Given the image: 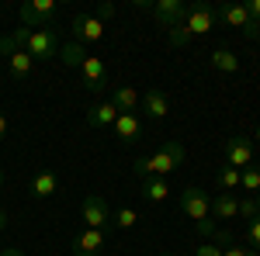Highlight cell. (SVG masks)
<instances>
[{
	"instance_id": "4",
	"label": "cell",
	"mask_w": 260,
	"mask_h": 256,
	"mask_svg": "<svg viewBox=\"0 0 260 256\" xmlns=\"http://www.w3.org/2000/svg\"><path fill=\"white\" fill-rule=\"evenodd\" d=\"M180 211L191 218L194 225H205L212 215V197L205 194L201 187H184L180 191Z\"/></svg>"
},
{
	"instance_id": "28",
	"label": "cell",
	"mask_w": 260,
	"mask_h": 256,
	"mask_svg": "<svg viewBox=\"0 0 260 256\" xmlns=\"http://www.w3.org/2000/svg\"><path fill=\"white\" fill-rule=\"evenodd\" d=\"M94 18H98L101 24H108V21L115 18V4H111V0H104V4L98 7V14H94Z\"/></svg>"
},
{
	"instance_id": "7",
	"label": "cell",
	"mask_w": 260,
	"mask_h": 256,
	"mask_svg": "<svg viewBox=\"0 0 260 256\" xmlns=\"http://www.w3.org/2000/svg\"><path fill=\"white\" fill-rule=\"evenodd\" d=\"M18 18L24 28H49V21L56 18V0H28L21 4Z\"/></svg>"
},
{
	"instance_id": "1",
	"label": "cell",
	"mask_w": 260,
	"mask_h": 256,
	"mask_svg": "<svg viewBox=\"0 0 260 256\" xmlns=\"http://www.w3.org/2000/svg\"><path fill=\"white\" fill-rule=\"evenodd\" d=\"M180 163H184V145H180V142H167V145H160L156 153L136 159L132 173H136L139 180H149V177H163L167 180V173H174Z\"/></svg>"
},
{
	"instance_id": "3",
	"label": "cell",
	"mask_w": 260,
	"mask_h": 256,
	"mask_svg": "<svg viewBox=\"0 0 260 256\" xmlns=\"http://www.w3.org/2000/svg\"><path fill=\"white\" fill-rule=\"evenodd\" d=\"M11 39H14V45H21V49H24L35 62L56 59V56H59V49H62L52 28H18Z\"/></svg>"
},
{
	"instance_id": "19",
	"label": "cell",
	"mask_w": 260,
	"mask_h": 256,
	"mask_svg": "<svg viewBox=\"0 0 260 256\" xmlns=\"http://www.w3.org/2000/svg\"><path fill=\"white\" fill-rule=\"evenodd\" d=\"M56 187H59V177H56L52 170H42V173H35V180H31V194L39 197V201L52 197V194H56Z\"/></svg>"
},
{
	"instance_id": "31",
	"label": "cell",
	"mask_w": 260,
	"mask_h": 256,
	"mask_svg": "<svg viewBox=\"0 0 260 256\" xmlns=\"http://www.w3.org/2000/svg\"><path fill=\"white\" fill-rule=\"evenodd\" d=\"M222 256H257V253H253V249H246V246H236V242H233V246H225V249H222Z\"/></svg>"
},
{
	"instance_id": "18",
	"label": "cell",
	"mask_w": 260,
	"mask_h": 256,
	"mask_svg": "<svg viewBox=\"0 0 260 256\" xmlns=\"http://www.w3.org/2000/svg\"><path fill=\"white\" fill-rule=\"evenodd\" d=\"M212 215L219 218V222H229V218L240 215V197L236 194H219L212 201Z\"/></svg>"
},
{
	"instance_id": "2",
	"label": "cell",
	"mask_w": 260,
	"mask_h": 256,
	"mask_svg": "<svg viewBox=\"0 0 260 256\" xmlns=\"http://www.w3.org/2000/svg\"><path fill=\"white\" fill-rule=\"evenodd\" d=\"M215 24H219V11H215L212 4H194V7H187L184 24H180L177 31H167V35H170V45L180 49V45H187L194 35H208Z\"/></svg>"
},
{
	"instance_id": "13",
	"label": "cell",
	"mask_w": 260,
	"mask_h": 256,
	"mask_svg": "<svg viewBox=\"0 0 260 256\" xmlns=\"http://www.w3.org/2000/svg\"><path fill=\"white\" fill-rule=\"evenodd\" d=\"M118 115L121 111L111 100H101V104H94V107L87 111V125H90V128H111V125L118 121Z\"/></svg>"
},
{
	"instance_id": "6",
	"label": "cell",
	"mask_w": 260,
	"mask_h": 256,
	"mask_svg": "<svg viewBox=\"0 0 260 256\" xmlns=\"http://www.w3.org/2000/svg\"><path fill=\"white\" fill-rule=\"evenodd\" d=\"M80 215H83V229H108L111 225V208L101 194H87L80 204Z\"/></svg>"
},
{
	"instance_id": "24",
	"label": "cell",
	"mask_w": 260,
	"mask_h": 256,
	"mask_svg": "<svg viewBox=\"0 0 260 256\" xmlns=\"http://www.w3.org/2000/svg\"><path fill=\"white\" fill-rule=\"evenodd\" d=\"M59 59L70 62V66H80L87 56H83V45H77V42H70V45H62L59 49Z\"/></svg>"
},
{
	"instance_id": "42",
	"label": "cell",
	"mask_w": 260,
	"mask_h": 256,
	"mask_svg": "<svg viewBox=\"0 0 260 256\" xmlns=\"http://www.w3.org/2000/svg\"><path fill=\"white\" fill-rule=\"evenodd\" d=\"M163 256H170V253H163Z\"/></svg>"
},
{
	"instance_id": "15",
	"label": "cell",
	"mask_w": 260,
	"mask_h": 256,
	"mask_svg": "<svg viewBox=\"0 0 260 256\" xmlns=\"http://www.w3.org/2000/svg\"><path fill=\"white\" fill-rule=\"evenodd\" d=\"M111 104L118 107L121 115H136L139 111V94L132 87H111Z\"/></svg>"
},
{
	"instance_id": "8",
	"label": "cell",
	"mask_w": 260,
	"mask_h": 256,
	"mask_svg": "<svg viewBox=\"0 0 260 256\" xmlns=\"http://www.w3.org/2000/svg\"><path fill=\"white\" fill-rule=\"evenodd\" d=\"M225 166H233V170H246V166H253V142L246 135H233L225 142Z\"/></svg>"
},
{
	"instance_id": "30",
	"label": "cell",
	"mask_w": 260,
	"mask_h": 256,
	"mask_svg": "<svg viewBox=\"0 0 260 256\" xmlns=\"http://www.w3.org/2000/svg\"><path fill=\"white\" fill-rule=\"evenodd\" d=\"M212 239H215V246H233V236H229V229H215V232H212Z\"/></svg>"
},
{
	"instance_id": "23",
	"label": "cell",
	"mask_w": 260,
	"mask_h": 256,
	"mask_svg": "<svg viewBox=\"0 0 260 256\" xmlns=\"http://www.w3.org/2000/svg\"><path fill=\"white\" fill-rule=\"evenodd\" d=\"M240 187L250 194H260V166H246L240 173Z\"/></svg>"
},
{
	"instance_id": "39",
	"label": "cell",
	"mask_w": 260,
	"mask_h": 256,
	"mask_svg": "<svg viewBox=\"0 0 260 256\" xmlns=\"http://www.w3.org/2000/svg\"><path fill=\"white\" fill-rule=\"evenodd\" d=\"M257 208H260V194H257Z\"/></svg>"
},
{
	"instance_id": "26",
	"label": "cell",
	"mask_w": 260,
	"mask_h": 256,
	"mask_svg": "<svg viewBox=\"0 0 260 256\" xmlns=\"http://www.w3.org/2000/svg\"><path fill=\"white\" fill-rule=\"evenodd\" d=\"M246 239H250V246H253V249H260V215L246 222Z\"/></svg>"
},
{
	"instance_id": "16",
	"label": "cell",
	"mask_w": 260,
	"mask_h": 256,
	"mask_svg": "<svg viewBox=\"0 0 260 256\" xmlns=\"http://www.w3.org/2000/svg\"><path fill=\"white\" fill-rule=\"evenodd\" d=\"M219 21L222 24H229V28H246L250 24V11H246V4H225L219 11Z\"/></svg>"
},
{
	"instance_id": "14",
	"label": "cell",
	"mask_w": 260,
	"mask_h": 256,
	"mask_svg": "<svg viewBox=\"0 0 260 256\" xmlns=\"http://www.w3.org/2000/svg\"><path fill=\"white\" fill-rule=\"evenodd\" d=\"M111 128H115L118 142H136V138H142V121H139V115H118V121H115Z\"/></svg>"
},
{
	"instance_id": "20",
	"label": "cell",
	"mask_w": 260,
	"mask_h": 256,
	"mask_svg": "<svg viewBox=\"0 0 260 256\" xmlns=\"http://www.w3.org/2000/svg\"><path fill=\"white\" fill-rule=\"evenodd\" d=\"M208 62H212L215 73H236V69H240V56H236L233 49H215Z\"/></svg>"
},
{
	"instance_id": "29",
	"label": "cell",
	"mask_w": 260,
	"mask_h": 256,
	"mask_svg": "<svg viewBox=\"0 0 260 256\" xmlns=\"http://www.w3.org/2000/svg\"><path fill=\"white\" fill-rule=\"evenodd\" d=\"M194 256H222V249L215 242H201V246H194Z\"/></svg>"
},
{
	"instance_id": "9",
	"label": "cell",
	"mask_w": 260,
	"mask_h": 256,
	"mask_svg": "<svg viewBox=\"0 0 260 256\" xmlns=\"http://www.w3.org/2000/svg\"><path fill=\"white\" fill-rule=\"evenodd\" d=\"M104 39V24L94 14H77L73 18V42L77 45H90V42Z\"/></svg>"
},
{
	"instance_id": "12",
	"label": "cell",
	"mask_w": 260,
	"mask_h": 256,
	"mask_svg": "<svg viewBox=\"0 0 260 256\" xmlns=\"http://www.w3.org/2000/svg\"><path fill=\"white\" fill-rule=\"evenodd\" d=\"M80 73H83L87 90H104V87H108V66H104L98 56H87V59L80 62Z\"/></svg>"
},
{
	"instance_id": "33",
	"label": "cell",
	"mask_w": 260,
	"mask_h": 256,
	"mask_svg": "<svg viewBox=\"0 0 260 256\" xmlns=\"http://www.w3.org/2000/svg\"><path fill=\"white\" fill-rule=\"evenodd\" d=\"M132 7H136V11H146V14H153V0H132Z\"/></svg>"
},
{
	"instance_id": "41",
	"label": "cell",
	"mask_w": 260,
	"mask_h": 256,
	"mask_svg": "<svg viewBox=\"0 0 260 256\" xmlns=\"http://www.w3.org/2000/svg\"><path fill=\"white\" fill-rule=\"evenodd\" d=\"M0 18H4V11H0Z\"/></svg>"
},
{
	"instance_id": "40",
	"label": "cell",
	"mask_w": 260,
	"mask_h": 256,
	"mask_svg": "<svg viewBox=\"0 0 260 256\" xmlns=\"http://www.w3.org/2000/svg\"><path fill=\"white\" fill-rule=\"evenodd\" d=\"M257 42H260V31H257Z\"/></svg>"
},
{
	"instance_id": "21",
	"label": "cell",
	"mask_w": 260,
	"mask_h": 256,
	"mask_svg": "<svg viewBox=\"0 0 260 256\" xmlns=\"http://www.w3.org/2000/svg\"><path fill=\"white\" fill-rule=\"evenodd\" d=\"M139 187H142V197L146 201H167V194H170V184L163 177H149V180H139Z\"/></svg>"
},
{
	"instance_id": "35",
	"label": "cell",
	"mask_w": 260,
	"mask_h": 256,
	"mask_svg": "<svg viewBox=\"0 0 260 256\" xmlns=\"http://www.w3.org/2000/svg\"><path fill=\"white\" fill-rule=\"evenodd\" d=\"M4 138H7V118L0 115V142H4Z\"/></svg>"
},
{
	"instance_id": "32",
	"label": "cell",
	"mask_w": 260,
	"mask_h": 256,
	"mask_svg": "<svg viewBox=\"0 0 260 256\" xmlns=\"http://www.w3.org/2000/svg\"><path fill=\"white\" fill-rule=\"evenodd\" d=\"M246 11H250V21H260V0H250Z\"/></svg>"
},
{
	"instance_id": "34",
	"label": "cell",
	"mask_w": 260,
	"mask_h": 256,
	"mask_svg": "<svg viewBox=\"0 0 260 256\" xmlns=\"http://www.w3.org/2000/svg\"><path fill=\"white\" fill-rule=\"evenodd\" d=\"M0 256H24L21 249H14V246H7V249H0Z\"/></svg>"
},
{
	"instance_id": "11",
	"label": "cell",
	"mask_w": 260,
	"mask_h": 256,
	"mask_svg": "<svg viewBox=\"0 0 260 256\" xmlns=\"http://www.w3.org/2000/svg\"><path fill=\"white\" fill-rule=\"evenodd\" d=\"M142 111H146V118L163 121L167 115H170V97L163 94L160 87H149V90L142 94Z\"/></svg>"
},
{
	"instance_id": "38",
	"label": "cell",
	"mask_w": 260,
	"mask_h": 256,
	"mask_svg": "<svg viewBox=\"0 0 260 256\" xmlns=\"http://www.w3.org/2000/svg\"><path fill=\"white\" fill-rule=\"evenodd\" d=\"M0 187H4V170H0Z\"/></svg>"
},
{
	"instance_id": "22",
	"label": "cell",
	"mask_w": 260,
	"mask_h": 256,
	"mask_svg": "<svg viewBox=\"0 0 260 256\" xmlns=\"http://www.w3.org/2000/svg\"><path fill=\"white\" fill-rule=\"evenodd\" d=\"M240 173H243V170H233V166H222V170H219V187H222V194H233V191L240 187Z\"/></svg>"
},
{
	"instance_id": "37",
	"label": "cell",
	"mask_w": 260,
	"mask_h": 256,
	"mask_svg": "<svg viewBox=\"0 0 260 256\" xmlns=\"http://www.w3.org/2000/svg\"><path fill=\"white\" fill-rule=\"evenodd\" d=\"M253 138H257V142H260V125H257V132H253Z\"/></svg>"
},
{
	"instance_id": "5",
	"label": "cell",
	"mask_w": 260,
	"mask_h": 256,
	"mask_svg": "<svg viewBox=\"0 0 260 256\" xmlns=\"http://www.w3.org/2000/svg\"><path fill=\"white\" fill-rule=\"evenodd\" d=\"M187 18V4L184 0H153V21L167 28V31H177Z\"/></svg>"
},
{
	"instance_id": "27",
	"label": "cell",
	"mask_w": 260,
	"mask_h": 256,
	"mask_svg": "<svg viewBox=\"0 0 260 256\" xmlns=\"http://www.w3.org/2000/svg\"><path fill=\"white\" fill-rule=\"evenodd\" d=\"M240 215L246 218V222L260 215V208H257V201H253V197H243V201H240Z\"/></svg>"
},
{
	"instance_id": "10",
	"label": "cell",
	"mask_w": 260,
	"mask_h": 256,
	"mask_svg": "<svg viewBox=\"0 0 260 256\" xmlns=\"http://www.w3.org/2000/svg\"><path fill=\"white\" fill-rule=\"evenodd\" d=\"M104 249V232L101 229H80L73 236V256H98Z\"/></svg>"
},
{
	"instance_id": "17",
	"label": "cell",
	"mask_w": 260,
	"mask_h": 256,
	"mask_svg": "<svg viewBox=\"0 0 260 256\" xmlns=\"http://www.w3.org/2000/svg\"><path fill=\"white\" fill-rule=\"evenodd\" d=\"M7 66H11V77H14V80H24L31 69H35V59H31L21 45H14V52L7 56Z\"/></svg>"
},
{
	"instance_id": "36",
	"label": "cell",
	"mask_w": 260,
	"mask_h": 256,
	"mask_svg": "<svg viewBox=\"0 0 260 256\" xmlns=\"http://www.w3.org/2000/svg\"><path fill=\"white\" fill-rule=\"evenodd\" d=\"M4 229H7V211L0 208V232H4Z\"/></svg>"
},
{
	"instance_id": "25",
	"label": "cell",
	"mask_w": 260,
	"mask_h": 256,
	"mask_svg": "<svg viewBox=\"0 0 260 256\" xmlns=\"http://www.w3.org/2000/svg\"><path fill=\"white\" fill-rule=\"evenodd\" d=\"M111 222H115L118 229H132V225L139 222V215H136V208H118V211L111 215Z\"/></svg>"
}]
</instances>
